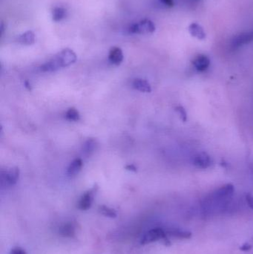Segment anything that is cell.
Listing matches in <instances>:
<instances>
[{
    "label": "cell",
    "mask_w": 253,
    "mask_h": 254,
    "mask_svg": "<svg viewBox=\"0 0 253 254\" xmlns=\"http://www.w3.org/2000/svg\"><path fill=\"white\" fill-rule=\"evenodd\" d=\"M77 61V55L74 51L65 49L61 51L51 59L40 66L43 72H53L62 68L69 66Z\"/></svg>",
    "instance_id": "cell-1"
},
{
    "label": "cell",
    "mask_w": 253,
    "mask_h": 254,
    "mask_svg": "<svg viewBox=\"0 0 253 254\" xmlns=\"http://www.w3.org/2000/svg\"><path fill=\"white\" fill-rule=\"evenodd\" d=\"M158 241L163 242L166 246H170V241L166 234V230L161 228H154L149 230L142 236L141 244L145 246Z\"/></svg>",
    "instance_id": "cell-2"
},
{
    "label": "cell",
    "mask_w": 253,
    "mask_h": 254,
    "mask_svg": "<svg viewBox=\"0 0 253 254\" xmlns=\"http://www.w3.org/2000/svg\"><path fill=\"white\" fill-rule=\"evenodd\" d=\"M155 29V25L152 21L144 19L131 25L128 31L132 34H152Z\"/></svg>",
    "instance_id": "cell-3"
},
{
    "label": "cell",
    "mask_w": 253,
    "mask_h": 254,
    "mask_svg": "<svg viewBox=\"0 0 253 254\" xmlns=\"http://www.w3.org/2000/svg\"><path fill=\"white\" fill-rule=\"evenodd\" d=\"M98 191V185H95L93 188L86 191L79 200L77 208L80 210H88L92 207L95 200V195Z\"/></svg>",
    "instance_id": "cell-4"
},
{
    "label": "cell",
    "mask_w": 253,
    "mask_h": 254,
    "mask_svg": "<svg viewBox=\"0 0 253 254\" xmlns=\"http://www.w3.org/2000/svg\"><path fill=\"white\" fill-rule=\"evenodd\" d=\"M19 169L18 167H12L9 170L1 171V185L10 187L16 185L19 180Z\"/></svg>",
    "instance_id": "cell-5"
},
{
    "label": "cell",
    "mask_w": 253,
    "mask_h": 254,
    "mask_svg": "<svg viewBox=\"0 0 253 254\" xmlns=\"http://www.w3.org/2000/svg\"><path fill=\"white\" fill-rule=\"evenodd\" d=\"M77 231V224L75 222H64L58 228V234L64 238H74Z\"/></svg>",
    "instance_id": "cell-6"
},
{
    "label": "cell",
    "mask_w": 253,
    "mask_h": 254,
    "mask_svg": "<svg viewBox=\"0 0 253 254\" xmlns=\"http://www.w3.org/2000/svg\"><path fill=\"white\" fill-rule=\"evenodd\" d=\"M253 40V31L241 33L238 34L231 42V46L233 49H237L244 45L248 44Z\"/></svg>",
    "instance_id": "cell-7"
},
{
    "label": "cell",
    "mask_w": 253,
    "mask_h": 254,
    "mask_svg": "<svg viewBox=\"0 0 253 254\" xmlns=\"http://www.w3.org/2000/svg\"><path fill=\"white\" fill-rule=\"evenodd\" d=\"M193 164L199 168L206 169L212 164V159L206 152H200L195 155L193 158Z\"/></svg>",
    "instance_id": "cell-8"
},
{
    "label": "cell",
    "mask_w": 253,
    "mask_h": 254,
    "mask_svg": "<svg viewBox=\"0 0 253 254\" xmlns=\"http://www.w3.org/2000/svg\"><path fill=\"white\" fill-rule=\"evenodd\" d=\"M193 65L199 71H204L210 65V60L204 55H199L194 58L193 61Z\"/></svg>",
    "instance_id": "cell-9"
},
{
    "label": "cell",
    "mask_w": 253,
    "mask_h": 254,
    "mask_svg": "<svg viewBox=\"0 0 253 254\" xmlns=\"http://www.w3.org/2000/svg\"><path fill=\"white\" fill-rule=\"evenodd\" d=\"M234 187L233 185H224V186L218 188V190L214 192L213 197L215 198H218V199H224V198H228V197L231 196L234 192Z\"/></svg>",
    "instance_id": "cell-10"
},
{
    "label": "cell",
    "mask_w": 253,
    "mask_h": 254,
    "mask_svg": "<svg viewBox=\"0 0 253 254\" xmlns=\"http://www.w3.org/2000/svg\"><path fill=\"white\" fill-rule=\"evenodd\" d=\"M123 51L120 48L113 47L110 49L109 54H108V60L111 64L114 65H119L121 64L123 61Z\"/></svg>",
    "instance_id": "cell-11"
},
{
    "label": "cell",
    "mask_w": 253,
    "mask_h": 254,
    "mask_svg": "<svg viewBox=\"0 0 253 254\" xmlns=\"http://www.w3.org/2000/svg\"><path fill=\"white\" fill-rule=\"evenodd\" d=\"M166 234L168 237H172V238L178 239V240H187V239L191 238L192 233L189 231H181L177 228H169L166 230Z\"/></svg>",
    "instance_id": "cell-12"
},
{
    "label": "cell",
    "mask_w": 253,
    "mask_h": 254,
    "mask_svg": "<svg viewBox=\"0 0 253 254\" xmlns=\"http://www.w3.org/2000/svg\"><path fill=\"white\" fill-rule=\"evenodd\" d=\"M189 32L193 37H196L198 40H203L206 37V33L202 25L194 22L190 24L188 28Z\"/></svg>",
    "instance_id": "cell-13"
},
{
    "label": "cell",
    "mask_w": 253,
    "mask_h": 254,
    "mask_svg": "<svg viewBox=\"0 0 253 254\" xmlns=\"http://www.w3.org/2000/svg\"><path fill=\"white\" fill-rule=\"evenodd\" d=\"M132 86H133L134 89L141 92L149 93V92H152V87L150 83L144 79H135L133 83H132Z\"/></svg>",
    "instance_id": "cell-14"
},
{
    "label": "cell",
    "mask_w": 253,
    "mask_h": 254,
    "mask_svg": "<svg viewBox=\"0 0 253 254\" xmlns=\"http://www.w3.org/2000/svg\"><path fill=\"white\" fill-rule=\"evenodd\" d=\"M98 143L96 139L89 138L83 146V153L86 156L89 157L96 151Z\"/></svg>",
    "instance_id": "cell-15"
},
{
    "label": "cell",
    "mask_w": 253,
    "mask_h": 254,
    "mask_svg": "<svg viewBox=\"0 0 253 254\" xmlns=\"http://www.w3.org/2000/svg\"><path fill=\"white\" fill-rule=\"evenodd\" d=\"M18 43L25 46H31L36 41L35 34L33 31H28L20 34L17 38Z\"/></svg>",
    "instance_id": "cell-16"
},
{
    "label": "cell",
    "mask_w": 253,
    "mask_h": 254,
    "mask_svg": "<svg viewBox=\"0 0 253 254\" xmlns=\"http://www.w3.org/2000/svg\"><path fill=\"white\" fill-rule=\"evenodd\" d=\"M83 163L82 159L80 158H76L68 166V170H67V174L70 177L75 176L76 175L78 174L83 167Z\"/></svg>",
    "instance_id": "cell-17"
},
{
    "label": "cell",
    "mask_w": 253,
    "mask_h": 254,
    "mask_svg": "<svg viewBox=\"0 0 253 254\" xmlns=\"http://www.w3.org/2000/svg\"><path fill=\"white\" fill-rule=\"evenodd\" d=\"M67 16L66 9L62 7H54L51 10L52 19L54 22H60Z\"/></svg>",
    "instance_id": "cell-18"
},
{
    "label": "cell",
    "mask_w": 253,
    "mask_h": 254,
    "mask_svg": "<svg viewBox=\"0 0 253 254\" xmlns=\"http://www.w3.org/2000/svg\"><path fill=\"white\" fill-rule=\"evenodd\" d=\"M99 212L105 217L110 218V219H115L117 216V211L108 206H100Z\"/></svg>",
    "instance_id": "cell-19"
},
{
    "label": "cell",
    "mask_w": 253,
    "mask_h": 254,
    "mask_svg": "<svg viewBox=\"0 0 253 254\" xmlns=\"http://www.w3.org/2000/svg\"><path fill=\"white\" fill-rule=\"evenodd\" d=\"M65 119L71 122H78L80 119V113L75 108H70L65 113Z\"/></svg>",
    "instance_id": "cell-20"
},
{
    "label": "cell",
    "mask_w": 253,
    "mask_h": 254,
    "mask_svg": "<svg viewBox=\"0 0 253 254\" xmlns=\"http://www.w3.org/2000/svg\"><path fill=\"white\" fill-rule=\"evenodd\" d=\"M175 110L178 112V114L180 115L181 119H182L184 122H186L187 119V113H186L185 110H184L182 107H177Z\"/></svg>",
    "instance_id": "cell-21"
},
{
    "label": "cell",
    "mask_w": 253,
    "mask_h": 254,
    "mask_svg": "<svg viewBox=\"0 0 253 254\" xmlns=\"http://www.w3.org/2000/svg\"><path fill=\"white\" fill-rule=\"evenodd\" d=\"M27 254L25 249L21 247H15L10 250V254Z\"/></svg>",
    "instance_id": "cell-22"
},
{
    "label": "cell",
    "mask_w": 253,
    "mask_h": 254,
    "mask_svg": "<svg viewBox=\"0 0 253 254\" xmlns=\"http://www.w3.org/2000/svg\"><path fill=\"white\" fill-rule=\"evenodd\" d=\"M160 1L168 7H172L175 5L174 0H160Z\"/></svg>",
    "instance_id": "cell-23"
},
{
    "label": "cell",
    "mask_w": 253,
    "mask_h": 254,
    "mask_svg": "<svg viewBox=\"0 0 253 254\" xmlns=\"http://www.w3.org/2000/svg\"><path fill=\"white\" fill-rule=\"evenodd\" d=\"M253 249V245H251V243H246L243 245V246H241L240 250L242 251V252H249L251 249Z\"/></svg>",
    "instance_id": "cell-24"
},
{
    "label": "cell",
    "mask_w": 253,
    "mask_h": 254,
    "mask_svg": "<svg viewBox=\"0 0 253 254\" xmlns=\"http://www.w3.org/2000/svg\"><path fill=\"white\" fill-rule=\"evenodd\" d=\"M246 201L249 207L253 210V195L251 194H247Z\"/></svg>",
    "instance_id": "cell-25"
},
{
    "label": "cell",
    "mask_w": 253,
    "mask_h": 254,
    "mask_svg": "<svg viewBox=\"0 0 253 254\" xmlns=\"http://www.w3.org/2000/svg\"><path fill=\"white\" fill-rule=\"evenodd\" d=\"M126 170H129V171L137 172V167H135L133 164H129L126 167Z\"/></svg>",
    "instance_id": "cell-26"
},
{
    "label": "cell",
    "mask_w": 253,
    "mask_h": 254,
    "mask_svg": "<svg viewBox=\"0 0 253 254\" xmlns=\"http://www.w3.org/2000/svg\"><path fill=\"white\" fill-rule=\"evenodd\" d=\"M25 87H26L27 89H28V90H31V85H30V83H28V81H25Z\"/></svg>",
    "instance_id": "cell-27"
},
{
    "label": "cell",
    "mask_w": 253,
    "mask_h": 254,
    "mask_svg": "<svg viewBox=\"0 0 253 254\" xmlns=\"http://www.w3.org/2000/svg\"></svg>",
    "instance_id": "cell-28"
}]
</instances>
